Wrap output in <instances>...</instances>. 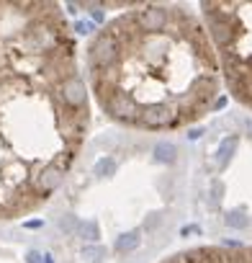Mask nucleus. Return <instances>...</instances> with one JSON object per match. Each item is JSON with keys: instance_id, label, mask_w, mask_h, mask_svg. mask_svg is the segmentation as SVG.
<instances>
[{"instance_id": "2", "label": "nucleus", "mask_w": 252, "mask_h": 263, "mask_svg": "<svg viewBox=\"0 0 252 263\" xmlns=\"http://www.w3.org/2000/svg\"><path fill=\"white\" fill-rule=\"evenodd\" d=\"M93 108L121 129L175 135L224 103L214 42L185 3H134L80 49Z\"/></svg>"}, {"instance_id": "4", "label": "nucleus", "mask_w": 252, "mask_h": 263, "mask_svg": "<svg viewBox=\"0 0 252 263\" xmlns=\"http://www.w3.org/2000/svg\"><path fill=\"white\" fill-rule=\"evenodd\" d=\"M157 263H252L249 245H193L175 250Z\"/></svg>"}, {"instance_id": "1", "label": "nucleus", "mask_w": 252, "mask_h": 263, "mask_svg": "<svg viewBox=\"0 0 252 263\" xmlns=\"http://www.w3.org/2000/svg\"><path fill=\"white\" fill-rule=\"evenodd\" d=\"M90 124L80 44L62 6L0 0V222L49 204Z\"/></svg>"}, {"instance_id": "3", "label": "nucleus", "mask_w": 252, "mask_h": 263, "mask_svg": "<svg viewBox=\"0 0 252 263\" xmlns=\"http://www.w3.org/2000/svg\"><path fill=\"white\" fill-rule=\"evenodd\" d=\"M198 13L216 49L224 96L252 111V0H203Z\"/></svg>"}]
</instances>
